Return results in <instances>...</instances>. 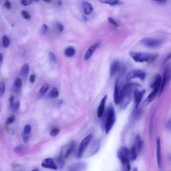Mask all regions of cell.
<instances>
[{"label": "cell", "instance_id": "cell-24", "mask_svg": "<svg viewBox=\"0 0 171 171\" xmlns=\"http://www.w3.org/2000/svg\"><path fill=\"white\" fill-rule=\"evenodd\" d=\"M29 66L28 64L26 63L22 67L20 71V73L21 75L26 76L28 74Z\"/></svg>", "mask_w": 171, "mask_h": 171}, {"label": "cell", "instance_id": "cell-2", "mask_svg": "<svg viewBox=\"0 0 171 171\" xmlns=\"http://www.w3.org/2000/svg\"><path fill=\"white\" fill-rule=\"evenodd\" d=\"M129 56L136 62L151 63L158 58L157 53H148L143 52L132 51L129 52Z\"/></svg>", "mask_w": 171, "mask_h": 171}, {"label": "cell", "instance_id": "cell-30", "mask_svg": "<svg viewBox=\"0 0 171 171\" xmlns=\"http://www.w3.org/2000/svg\"><path fill=\"white\" fill-rule=\"evenodd\" d=\"M49 87V85L48 84H46L44 85L41 88L40 90V93L41 95H43L47 91Z\"/></svg>", "mask_w": 171, "mask_h": 171}, {"label": "cell", "instance_id": "cell-38", "mask_svg": "<svg viewBox=\"0 0 171 171\" xmlns=\"http://www.w3.org/2000/svg\"><path fill=\"white\" fill-rule=\"evenodd\" d=\"M136 109V111H135L134 113V117L135 118L137 119L139 118L140 115L142 114V110L140 109Z\"/></svg>", "mask_w": 171, "mask_h": 171}, {"label": "cell", "instance_id": "cell-6", "mask_svg": "<svg viewBox=\"0 0 171 171\" xmlns=\"http://www.w3.org/2000/svg\"><path fill=\"white\" fill-rule=\"evenodd\" d=\"M146 76V73L144 71L139 69H134L128 73L126 76V81L128 82L132 79L136 78H139L143 81L145 78Z\"/></svg>", "mask_w": 171, "mask_h": 171}, {"label": "cell", "instance_id": "cell-43", "mask_svg": "<svg viewBox=\"0 0 171 171\" xmlns=\"http://www.w3.org/2000/svg\"><path fill=\"white\" fill-rule=\"evenodd\" d=\"M9 101L10 102V105L11 107H13L14 105V97L13 95L11 96L9 99Z\"/></svg>", "mask_w": 171, "mask_h": 171}, {"label": "cell", "instance_id": "cell-32", "mask_svg": "<svg viewBox=\"0 0 171 171\" xmlns=\"http://www.w3.org/2000/svg\"><path fill=\"white\" fill-rule=\"evenodd\" d=\"M5 91V85L3 82H1L0 83V96L4 95Z\"/></svg>", "mask_w": 171, "mask_h": 171}, {"label": "cell", "instance_id": "cell-45", "mask_svg": "<svg viewBox=\"0 0 171 171\" xmlns=\"http://www.w3.org/2000/svg\"><path fill=\"white\" fill-rule=\"evenodd\" d=\"M5 4L7 9H10L11 7V4L10 1H6L5 2Z\"/></svg>", "mask_w": 171, "mask_h": 171}, {"label": "cell", "instance_id": "cell-16", "mask_svg": "<svg viewBox=\"0 0 171 171\" xmlns=\"http://www.w3.org/2000/svg\"><path fill=\"white\" fill-rule=\"evenodd\" d=\"M120 68L119 62L118 60H115L113 61L110 66V75L111 77L114 76Z\"/></svg>", "mask_w": 171, "mask_h": 171}, {"label": "cell", "instance_id": "cell-53", "mask_svg": "<svg viewBox=\"0 0 171 171\" xmlns=\"http://www.w3.org/2000/svg\"><path fill=\"white\" fill-rule=\"evenodd\" d=\"M57 4H58L59 5H61L62 4V2L60 1H58Z\"/></svg>", "mask_w": 171, "mask_h": 171}, {"label": "cell", "instance_id": "cell-27", "mask_svg": "<svg viewBox=\"0 0 171 171\" xmlns=\"http://www.w3.org/2000/svg\"><path fill=\"white\" fill-rule=\"evenodd\" d=\"M131 167L130 162L122 164L121 171H130Z\"/></svg>", "mask_w": 171, "mask_h": 171}, {"label": "cell", "instance_id": "cell-28", "mask_svg": "<svg viewBox=\"0 0 171 171\" xmlns=\"http://www.w3.org/2000/svg\"><path fill=\"white\" fill-rule=\"evenodd\" d=\"M3 45L5 48H7L9 46L10 41L9 38L6 36L4 35L2 38Z\"/></svg>", "mask_w": 171, "mask_h": 171}, {"label": "cell", "instance_id": "cell-34", "mask_svg": "<svg viewBox=\"0 0 171 171\" xmlns=\"http://www.w3.org/2000/svg\"><path fill=\"white\" fill-rule=\"evenodd\" d=\"M32 129L31 126L29 125H26L24 128V134L28 135L31 132Z\"/></svg>", "mask_w": 171, "mask_h": 171}, {"label": "cell", "instance_id": "cell-50", "mask_svg": "<svg viewBox=\"0 0 171 171\" xmlns=\"http://www.w3.org/2000/svg\"><path fill=\"white\" fill-rule=\"evenodd\" d=\"M29 139V136L27 134H24L23 136V140L25 143H26Z\"/></svg>", "mask_w": 171, "mask_h": 171}, {"label": "cell", "instance_id": "cell-21", "mask_svg": "<svg viewBox=\"0 0 171 171\" xmlns=\"http://www.w3.org/2000/svg\"><path fill=\"white\" fill-rule=\"evenodd\" d=\"M138 153L135 146H133L129 149V158L130 160L133 161L136 160Z\"/></svg>", "mask_w": 171, "mask_h": 171}, {"label": "cell", "instance_id": "cell-20", "mask_svg": "<svg viewBox=\"0 0 171 171\" xmlns=\"http://www.w3.org/2000/svg\"><path fill=\"white\" fill-rule=\"evenodd\" d=\"M76 146V143L75 142H71L69 145V147L66 152L64 156L65 159H67L72 153L74 150L75 149Z\"/></svg>", "mask_w": 171, "mask_h": 171}, {"label": "cell", "instance_id": "cell-51", "mask_svg": "<svg viewBox=\"0 0 171 171\" xmlns=\"http://www.w3.org/2000/svg\"><path fill=\"white\" fill-rule=\"evenodd\" d=\"M3 59V56L2 54L1 53L0 54V62L1 63Z\"/></svg>", "mask_w": 171, "mask_h": 171}, {"label": "cell", "instance_id": "cell-15", "mask_svg": "<svg viewBox=\"0 0 171 171\" xmlns=\"http://www.w3.org/2000/svg\"><path fill=\"white\" fill-rule=\"evenodd\" d=\"M161 87H156L153 88V90L147 97L145 101H144V105H147L150 103V102L152 101L155 98L156 96L158 94V93Z\"/></svg>", "mask_w": 171, "mask_h": 171}, {"label": "cell", "instance_id": "cell-26", "mask_svg": "<svg viewBox=\"0 0 171 171\" xmlns=\"http://www.w3.org/2000/svg\"><path fill=\"white\" fill-rule=\"evenodd\" d=\"M100 2L105 4H109L111 5H114L120 4L121 2L118 1L116 0H114V1H112V0H106V1H100Z\"/></svg>", "mask_w": 171, "mask_h": 171}, {"label": "cell", "instance_id": "cell-9", "mask_svg": "<svg viewBox=\"0 0 171 171\" xmlns=\"http://www.w3.org/2000/svg\"><path fill=\"white\" fill-rule=\"evenodd\" d=\"M145 93V90L140 91L137 89L134 91L133 96L135 103V109H136L138 107Z\"/></svg>", "mask_w": 171, "mask_h": 171}, {"label": "cell", "instance_id": "cell-37", "mask_svg": "<svg viewBox=\"0 0 171 171\" xmlns=\"http://www.w3.org/2000/svg\"><path fill=\"white\" fill-rule=\"evenodd\" d=\"M21 14L23 17L26 20H28L31 18V16L28 13L24 10L22 11Z\"/></svg>", "mask_w": 171, "mask_h": 171}, {"label": "cell", "instance_id": "cell-22", "mask_svg": "<svg viewBox=\"0 0 171 171\" xmlns=\"http://www.w3.org/2000/svg\"><path fill=\"white\" fill-rule=\"evenodd\" d=\"M65 157L63 155V151H61L59 156L56 158L57 164L59 165L60 167L62 168L65 165Z\"/></svg>", "mask_w": 171, "mask_h": 171}, {"label": "cell", "instance_id": "cell-25", "mask_svg": "<svg viewBox=\"0 0 171 171\" xmlns=\"http://www.w3.org/2000/svg\"><path fill=\"white\" fill-rule=\"evenodd\" d=\"M59 94L58 90L56 87H54L49 94V97L52 98H55L57 97Z\"/></svg>", "mask_w": 171, "mask_h": 171}, {"label": "cell", "instance_id": "cell-11", "mask_svg": "<svg viewBox=\"0 0 171 171\" xmlns=\"http://www.w3.org/2000/svg\"><path fill=\"white\" fill-rule=\"evenodd\" d=\"M42 166L46 169L56 170L57 166L54 162L53 159L50 158H46L44 159L41 164Z\"/></svg>", "mask_w": 171, "mask_h": 171}, {"label": "cell", "instance_id": "cell-13", "mask_svg": "<svg viewBox=\"0 0 171 171\" xmlns=\"http://www.w3.org/2000/svg\"><path fill=\"white\" fill-rule=\"evenodd\" d=\"M161 149V140L159 138H158L157 139L156 156L157 162H158V166L160 169H161L162 168Z\"/></svg>", "mask_w": 171, "mask_h": 171}, {"label": "cell", "instance_id": "cell-12", "mask_svg": "<svg viewBox=\"0 0 171 171\" xmlns=\"http://www.w3.org/2000/svg\"><path fill=\"white\" fill-rule=\"evenodd\" d=\"M121 91L119 86V79L116 82L114 87V103L118 105L120 103L121 99Z\"/></svg>", "mask_w": 171, "mask_h": 171}, {"label": "cell", "instance_id": "cell-39", "mask_svg": "<svg viewBox=\"0 0 171 171\" xmlns=\"http://www.w3.org/2000/svg\"><path fill=\"white\" fill-rule=\"evenodd\" d=\"M32 0H22L21 1V4L24 6H27L31 4L32 2Z\"/></svg>", "mask_w": 171, "mask_h": 171}, {"label": "cell", "instance_id": "cell-7", "mask_svg": "<svg viewBox=\"0 0 171 171\" xmlns=\"http://www.w3.org/2000/svg\"><path fill=\"white\" fill-rule=\"evenodd\" d=\"M129 149L125 147H122L118 150L117 156L120 161L121 164L128 161H130L129 158Z\"/></svg>", "mask_w": 171, "mask_h": 171}, {"label": "cell", "instance_id": "cell-46", "mask_svg": "<svg viewBox=\"0 0 171 171\" xmlns=\"http://www.w3.org/2000/svg\"><path fill=\"white\" fill-rule=\"evenodd\" d=\"M166 126L168 129L171 130V119H170L168 121L167 124Z\"/></svg>", "mask_w": 171, "mask_h": 171}, {"label": "cell", "instance_id": "cell-5", "mask_svg": "<svg viewBox=\"0 0 171 171\" xmlns=\"http://www.w3.org/2000/svg\"><path fill=\"white\" fill-rule=\"evenodd\" d=\"M93 137L92 134H90L82 140L80 144L78 153L77 154V158H81L84 156L87 148Z\"/></svg>", "mask_w": 171, "mask_h": 171}, {"label": "cell", "instance_id": "cell-19", "mask_svg": "<svg viewBox=\"0 0 171 171\" xmlns=\"http://www.w3.org/2000/svg\"><path fill=\"white\" fill-rule=\"evenodd\" d=\"M82 7L84 12L86 15H90L92 13L93 9L92 5L89 3L83 1L82 2Z\"/></svg>", "mask_w": 171, "mask_h": 171}, {"label": "cell", "instance_id": "cell-14", "mask_svg": "<svg viewBox=\"0 0 171 171\" xmlns=\"http://www.w3.org/2000/svg\"><path fill=\"white\" fill-rule=\"evenodd\" d=\"M100 43H97L91 46L88 49L84 57L85 60H86L87 61V60H89L91 57L92 56L93 53H94L95 51L96 50V49L99 47V46H100Z\"/></svg>", "mask_w": 171, "mask_h": 171}, {"label": "cell", "instance_id": "cell-42", "mask_svg": "<svg viewBox=\"0 0 171 171\" xmlns=\"http://www.w3.org/2000/svg\"><path fill=\"white\" fill-rule=\"evenodd\" d=\"M41 31L44 35H45L47 31V26L45 24L43 25L42 28H41Z\"/></svg>", "mask_w": 171, "mask_h": 171}, {"label": "cell", "instance_id": "cell-4", "mask_svg": "<svg viewBox=\"0 0 171 171\" xmlns=\"http://www.w3.org/2000/svg\"><path fill=\"white\" fill-rule=\"evenodd\" d=\"M164 42V40L163 38H157L150 37L143 38L140 41V43L142 45L151 48H158L162 45Z\"/></svg>", "mask_w": 171, "mask_h": 171}, {"label": "cell", "instance_id": "cell-8", "mask_svg": "<svg viewBox=\"0 0 171 171\" xmlns=\"http://www.w3.org/2000/svg\"><path fill=\"white\" fill-rule=\"evenodd\" d=\"M100 141L97 140L94 141L90 147L87 151L86 154V157H90L94 156L100 150Z\"/></svg>", "mask_w": 171, "mask_h": 171}, {"label": "cell", "instance_id": "cell-52", "mask_svg": "<svg viewBox=\"0 0 171 171\" xmlns=\"http://www.w3.org/2000/svg\"><path fill=\"white\" fill-rule=\"evenodd\" d=\"M133 171H138V170L137 167H135L133 169Z\"/></svg>", "mask_w": 171, "mask_h": 171}, {"label": "cell", "instance_id": "cell-57", "mask_svg": "<svg viewBox=\"0 0 171 171\" xmlns=\"http://www.w3.org/2000/svg\"></svg>", "mask_w": 171, "mask_h": 171}, {"label": "cell", "instance_id": "cell-18", "mask_svg": "<svg viewBox=\"0 0 171 171\" xmlns=\"http://www.w3.org/2000/svg\"><path fill=\"white\" fill-rule=\"evenodd\" d=\"M143 142L141 136L139 134H137L135 138V145L136 149L139 153L143 147Z\"/></svg>", "mask_w": 171, "mask_h": 171}, {"label": "cell", "instance_id": "cell-48", "mask_svg": "<svg viewBox=\"0 0 171 171\" xmlns=\"http://www.w3.org/2000/svg\"><path fill=\"white\" fill-rule=\"evenodd\" d=\"M57 26L58 27V28L59 29L60 32L63 31L64 29V27L62 24H57Z\"/></svg>", "mask_w": 171, "mask_h": 171}, {"label": "cell", "instance_id": "cell-31", "mask_svg": "<svg viewBox=\"0 0 171 171\" xmlns=\"http://www.w3.org/2000/svg\"><path fill=\"white\" fill-rule=\"evenodd\" d=\"M49 59H50L51 61L54 63H57V59L56 56H55V54L52 52H49Z\"/></svg>", "mask_w": 171, "mask_h": 171}, {"label": "cell", "instance_id": "cell-41", "mask_svg": "<svg viewBox=\"0 0 171 171\" xmlns=\"http://www.w3.org/2000/svg\"><path fill=\"white\" fill-rule=\"evenodd\" d=\"M108 21H109L110 23L112 24L113 25H114L115 27H118V24L114 21V19L112 18L111 17H109L108 18Z\"/></svg>", "mask_w": 171, "mask_h": 171}, {"label": "cell", "instance_id": "cell-35", "mask_svg": "<svg viewBox=\"0 0 171 171\" xmlns=\"http://www.w3.org/2000/svg\"><path fill=\"white\" fill-rule=\"evenodd\" d=\"M15 117L14 115H12L10 116L7 119L6 121V124L7 125H10V124L12 123L14 121Z\"/></svg>", "mask_w": 171, "mask_h": 171}, {"label": "cell", "instance_id": "cell-49", "mask_svg": "<svg viewBox=\"0 0 171 171\" xmlns=\"http://www.w3.org/2000/svg\"><path fill=\"white\" fill-rule=\"evenodd\" d=\"M153 1L156 2V3L159 4H164L166 3L167 2L166 1H163V0H161V1Z\"/></svg>", "mask_w": 171, "mask_h": 171}, {"label": "cell", "instance_id": "cell-23", "mask_svg": "<svg viewBox=\"0 0 171 171\" xmlns=\"http://www.w3.org/2000/svg\"><path fill=\"white\" fill-rule=\"evenodd\" d=\"M75 53V50L73 47L70 46L66 49L65 51L66 56L68 57H70L74 56Z\"/></svg>", "mask_w": 171, "mask_h": 171}, {"label": "cell", "instance_id": "cell-47", "mask_svg": "<svg viewBox=\"0 0 171 171\" xmlns=\"http://www.w3.org/2000/svg\"><path fill=\"white\" fill-rule=\"evenodd\" d=\"M171 58V52L169 54H168L164 60V63H166L168 60H169Z\"/></svg>", "mask_w": 171, "mask_h": 171}, {"label": "cell", "instance_id": "cell-44", "mask_svg": "<svg viewBox=\"0 0 171 171\" xmlns=\"http://www.w3.org/2000/svg\"><path fill=\"white\" fill-rule=\"evenodd\" d=\"M35 76L34 75H32L30 77L29 81L32 83H34L35 81Z\"/></svg>", "mask_w": 171, "mask_h": 171}, {"label": "cell", "instance_id": "cell-1", "mask_svg": "<svg viewBox=\"0 0 171 171\" xmlns=\"http://www.w3.org/2000/svg\"><path fill=\"white\" fill-rule=\"evenodd\" d=\"M140 86L136 83L130 82L126 84L121 90L120 106L122 109H125L130 103L132 100V94L135 88Z\"/></svg>", "mask_w": 171, "mask_h": 171}, {"label": "cell", "instance_id": "cell-54", "mask_svg": "<svg viewBox=\"0 0 171 171\" xmlns=\"http://www.w3.org/2000/svg\"><path fill=\"white\" fill-rule=\"evenodd\" d=\"M32 171H40V170H38V169H33L32 170Z\"/></svg>", "mask_w": 171, "mask_h": 171}, {"label": "cell", "instance_id": "cell-40", "mask_svg": "<svg viewBox=\"0 0 171 171\" xmlns=\"http://www.w3.org/2000/svg\"><path fill=\"white\" fill-rule=\"evenodd\" d=\"M20 106V101H18L16 102L14 104V105L12 107L13 111H17Z\"/></svg>", "mask_w": 171, "mask_h": 171}, {"label": "cell", "instance_id": "cell-17", "mask_svg": "<svg viewBox=\"0 0 171 171\" xmlns=\"http://www.w3.org/2000/svg\"><path fill=\"white\" fill-rule=\"evenodd\" d=\"M107 98V96L105 95L102 99L97 112V116L99 118H101L104 114Z\"/></svg>", "mask_w": 171, "mask_h": 171}, {"label": "cell", "instance_id": "cell-33", "mask_svg": "<svg viewBox=\"0 0 171 171\" xmlns=\"http://www.w3.org/2000/svg\"><path fill=\"white\" fill-rule=\"evenodd\" d=\"M59 132L60 130L58 128H54L51 130L50 132V135L52 136H56L59 133Z\"/></svg>", "mask_w": 171, "mask_h": 171}, {"label": "cell", "instance_id": "cell-36", "mask_svg": "<svg viewBox=\"0 0 171 171\" xmlns=\"http://www.w3.org/2000/svg\"><path fill=\"white\" fill-rule=\"evenodd\" d=\"M24 150V147L23 146L21 145H20L17 146V147H16L14 151L15 153H20Z\"/></svg>", "mask_w": 171, "mask_h": 171}, {"label": "cell", "instance_id": "cell-29", "mask_svg": "<svg viewBox=\"0 0 171 171\" xmlns=\"http://www.w3.org/2000/svg\"><path fill=\"white\" fill-rule=\"evenodd\" d=\"M22 85L21 80L20 78L16 79L15 82L14 86L16 89H19L21 87Z\"/></svg>", "mask_w": 171, "mask_h": 171}, {"label": "cell", "instance_id": "cell-3", "mask_svg": "<svg viewBox=\"0 0 171 171\" xmlns=\"http://www.w3.org/2000/svg\"><path fill=\"white\" fill-rule=\"evenodd\" d=\"M116 114L114 107L112 104L109 105L108 109L106 120L105 129L106 133L108 134L114 126L116 121Z\"/></svg>", "mask_w": 171, "mask_h": 171}, {"label": "cell", "instance_id": "cell-56", "mask_svg": "<svg viewBox=\"0 0 171 171\" xmlns=\"http://www.w3.org/2000/svg\"><path fill=\"white\" fill-rule=\"evenodd\" d=\"M170 161H171V157H170Z\"/></svg>", "mask_w": 171, "mask_h": 171}, {"label": "cell", "instance_id": "cell-55", "mask_svg": "<svg viewBox=\"0 0 171 171\" xmlns=\"http://www.w3.org/2000/svg\"><path fill=\"white\" fill-rule=\"evenodd\" d=\"M44 1L48 2H51V1H49H49Z\"/></svg>", "mask_w": 171, "mask_h": 171}, {"label": "cell", "instance_id": "cell-10", "mask_svg": "<svg viewBox=\"0 0 171 171\" xmlns=\"http://www.w3.org/2000/svg\"><path fill=\"white\" fill-rule=\"evenodd\" d=\"M87 164L84 162L73 164L68 168L67 171H84L86 169Z\"/></svg>", "mask_w": 171, "mask_h": 171}]
</instances>
